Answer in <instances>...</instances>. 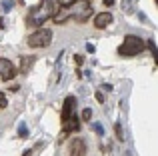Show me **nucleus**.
<instances>
[{"mask_svg": "<svg viewBox=\"0 0 158 156\" xmlns=\"http://www.w3.org/2000/svg\"><path fill=\"white\" fill-rule=\"evenodd\" d=\"M56 12V2L54 0H40L38 6H30L26 12V26L28 28H42L46 20H50Z\"/></svg>", "mask_w": 158, "mask_h": 156, "instance_id": "1", "label": "nucleus"}, {"mask_svg": "<svg viewBox=\"0 0 158 156\" xmlns=\"http://www.w3.org/2000/svg\"><path fill=\"white\" fill-rule=\"evenodd\" d=\"M144 48L146 46H144L142 38H138V36H134V34H128L126 38H124V42L118 46V54L120 56H138Z\"/></svg>", "mask_w": 158, "mask_h": 156, "instance_id": "2", "label": "nucleus"}, {"mask_svg": "<svg viewBox=\"0 0 158 156\" xmlns=\"http://www.w3.org/2000/svg\"><path fill=\"white\" fill-rule=\"evenodd\" d=\"M52 42V30L50 28H38L26 38V44L30 48H46Z\"/></svg>", "mask_w": 158, "mask_h": 156, "instance_id": "3", "label": "nucleus"}, {"mask_svg": "<svg viewBox=\"0 0 158 156\" xmlns=\"http://www.w3.org/2000/svg\"><path fill=\"white\" fill-rule=\"evenodd\" d=\"M92 4L88 2V0H76V2L72 4V6H70V18H74L76 20V22H86V20L90 18V16H92Z\"/></svg>", "mask_w": 158, "mask_h": 156, "instance_id": "4", "label": "nucleus"}, {"mask_svg": "<svg viewBox=\"0 0 158 156\" xmlns=\"http://www.w3.org/2000/svg\"><path fill=\"white\" fill-rule=\"evenodd\" d=\"M14 76H16V68H14V64H12L8 58H0V78L8 82V80H12Z\"/></svg>", "mask_w": 158, "mask_h": 156, "instance_id": "5", "label": "nucleus"}, {"mask_svg": "<svg viewBox=\"0 0 158 156\" xmlns=\"http://www.w3.org/2000/svg\"><path fill=\"white\" fill-rule=\"evenodd\" d=\"M74 108H76V98L74 96H68L64 100V106H62V114H60V122L64 124L68 118L74 116Z\"/></svg>", "mask_w": 158, "mask_h": 156, "instance_id": "6", "label": "nucleus"}, {"mask_svg": "<svg viewBox=\"0 0 158 156\" xmlns=\"http://www.w3.org/2000/svg\"><path fill=\"white\" fill-rule=\"evenodd\" d=\"M86 154V144L82 138H72L68 142V156H84Z\"/></svg>", "mask_w": 158, "mask_h": 156, "instance_id": "7", "label": "nucleus"}, {"mask_svg": "<svg viewBox=\"0 0 158 156\" xmlns=\"http://www.w3.org/2000/svg\"><path fill=\"white\" fill-rule=\"evenodd\" d=\"M70 16H72V14H70V6H60V8H56V12H54L52 22L54 24H64Z\"/></svg>", "mask_w": 158, "mask_h": 156, "instance_id": "8", "label": "nucleus"}, {"mask_svg": "<svg viewBox=\"0 0 158 156\" xmlns=\"http://www.w3.org/2000/svg\"><path fill=\"white\" fill-rule=\"evenodd\" d=\"M112 20H114V16H112L110 12H100V14H96V18H94V26L106 28L108 24H112Z\"/></svg>", "mask_w": 158, "mask_h": 156, "instance_id": "9", "label": "nucleus"}, {"mask_svg": "<svg viewBox=\"0 0 158 156\" xmlns=\"http://www.w3.org/2000/svg\"><path fill=\"white\" fill-rule=\"evenodd\" d=\"M34 62H36V56H20V74H28Z\"/></svg>", "mask_w": 158, "mask_h": 156, "instance_id": "10", "label": "nucleus"}, {"mask_svg": "<svg viewBox=\"0 0 158 156\" xmlns=\"http://www.w3.org/2000/svg\"><path fill=\"white\" fill-rule=\"evenodd\" d=\"M114 134H116V140L118 142H124V132H122V126H120L118 122L114 124Z\"/></svg>", "mask_w": 158, "mask_h": 156, "instance_id": "11", "label": "nucleus"}, {"mask_svg": "<svg viewBox=\"0 0 158 156\" xmlns=\"http://www.w3.org/2000/svg\"><path fill=\"white\" fill-rule=\"evenodd\" d=\"M90 118H92V110L84 108V110H82V114H80V120L82 122H90Z\"/></svg>", "mask_w": 158, "mask_h": 156, "instance_id": "12", "label": "nucleus"}, {"mask_svg": "<svg viewBox=\"0 0 158 156\" xmlns=\"http://www.w3.org/2000/svg\"><path fill=\"white\" fill-rule=\"evenodd\" d=\"M18 136H20V138H26V136H28V128H26L24 124L18 128Z\"/></svg>", "mask_w": 158, "mask_h": 156, "instance_id": "13", "label": "nucleus"}, {"mask_svg": "<svg viewBox=\"0 0 158 156\" xmlns=\"http://www.w3.org/2000/svg\"><path fill=\"white\" fill-rule=\"evenodd\" d=\"M76 0H60V6H72Z\"/></svg>", "mask_w": 158, "mask_h": 156, "instance_id": "14", "label": "nucleus"}, {"mask_svg": "<svg viewBox=\"0 0 158 156\" xmlns=\"http://www.w3.org/2000/svg\"><path fill=\"white\" fill-rule=\"evenodd\" d=\"M6 106V96H4V92H0V108H4Z\"/></svg>", "mask_w": 158, "mask_h": 156, "instance_id": "15", "label": "nucleus"}, {"mask_svg": "<svg viewBox=\"0 0 158 156\" xmlns=\"http://www.w3.org/2000/svg\"><path fill=\"white\" fill-rule=\"evenodd\" d=\"M74 60H76V64H78V66H82V62H84L82 54H76V56H74Z\"/></svg>", "mask_w": 158, "mask_h": 156, "instance_id": "16", "label": "nucleus"}, {"mask_svg": "<svg viewBox=\"0 0 158 156\" xmlns=\"http://www.w3.org/2000/svg\"><path fill=\"white\" fill-rule=\"evenodd\" d=\"M96 100L100 102V104H102V102H104V94H102L100 90H98V92H96Z\"/></svg>", "mask_w": 158, "mask_h": 156, "instance_id": "17", "label": "nucleus"}, {"mask_svg": "<svg viewBox=\"0 0 158 156\" xmlns=\"http://www.w3.org/2000/svg\"><path fill=\"white\" fill-rule=\"evenodd\" d=\"M94 130H96V132L100 134V136H102V134H104V128H102L100 124H94Z\"/></svg>", "mask_w": 158, "mask_h": 156, "instance_id": "18", "label": "nucleus"}, {"mask_svg": "<svg viewBox=\"0 0 158 156\" xmlns=\"http://www.w3.org/2000/svg\"><path fill=\"white\" fill-rule=\"evenodd\" d=\"M2 8H4V10H10V8H12V2H4Z\"/></svg>", "mask_w": 158, "mask_h": 156, "instance_id": "19", "label": "nucleus"}, {"mask_svg": "<svg viewBox=\"0 0 158 156\" xmlns=\"http://www.w3.org/2000/svg\"><path fill=\"white\" fill-rule=\"evenodd\" d=\"M104 4H106V6H112V4H114V0H104Z\"/></svg>", "mask_w": 158, "mask_h": 156, "instance_id": "20", "label": "nucleus"}, {"mask_svg": "<svg viewBox=\"0 0 158 156\" xmlns=\"http://www.w3.org/2000/svg\"><path fill=\"white\" fill-rule=\"evenodd\" d=\"M32 152H34V150H26V152H24L22 156H32Z\"/></svg>", "mask_w": 158, "mask_h": 156, "instance_id": "21", "label": "nucleus"}, {"mask_svg": "<svg viewBox=\"0 0 158 156\" xmlns=\"http://www.w3.org/2000/svg\"><path fill=\"white\" fill-rule=\"evenodd\" d=\"M88 2H92V0H88Z\"/></svg>", "mask_w": 158, "mask_h": 156, "instance_id": "22", "label": "nucleus"}]
</instances>
